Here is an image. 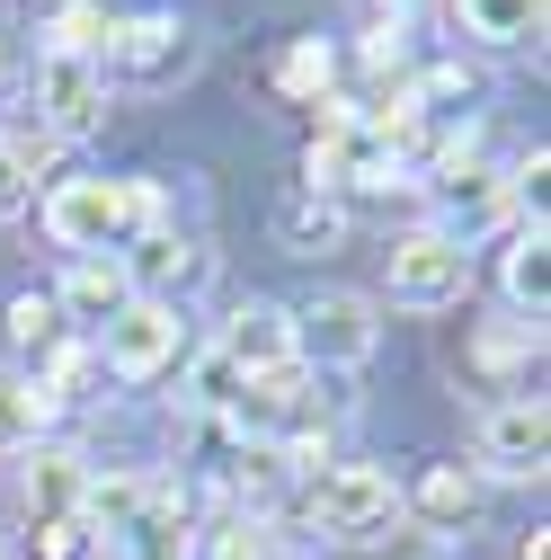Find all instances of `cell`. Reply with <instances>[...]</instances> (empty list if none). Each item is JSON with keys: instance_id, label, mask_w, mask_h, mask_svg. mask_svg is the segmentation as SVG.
Segmentation results:
<instances>
[{"instance_id": "1", "label": "cell", "mask_w": 551, "mask_h": 560, "mask_svg": "<svg viewBox=\"0 0 551 560\" xmlns=\"http://www.w3.org/2000/svg\"><path fill=\"white\" fill-rule=\"evenodd\" d=\"M161 214H169L161 178H62L45 196V232L62 249H81V258L125 249L133 232H161Z\"/></svg>"}, {"instance_id": "2", "label": "cell", "mask_w": 551, "mask_h": 560, "mask_svg": "<svg viewBox=\"0 0 551 560\" xmlns=\"http://www.w3.org/2000/svg\"><path fill=\"white\" fill-rule=\"evenodd\" d=\"M303 516H312L329 542H374V534L400 525V480H391L383 463H329V471L312 480Z\"/></svg>"}, {"instance_id": "3", "label": "cell", "mask_w": 551, "mask_h": 560, "mask_svg": "<svg viewBox=\"0 0 551 560\" xmlns=\"http://www.w3.org/2000/svg\"><path fill=\"white\" fill-rule=\"evenodd\" d=\"M383 347V320H374V294H356V285H329V294H312L303 312H294V365H365Z\"/></svg>"}, {"instance_id": "4", "label": "cell", "mask_w": 551, "mask_h": 560, "mask_svg": "<svg viewBox=\"0 0 551 560\" xmlns=\"http://www.w3.org/2000/svg\"><path fill=\"white\" fill-rule=\"evenodd\" d=\"M116 116L107 98V62H81V54H45L36 62V125L54 143H98Z\"/></svg>"}, {"instance_id": "5", "label": "cell", "mask_w": 551, "mask_h": 560, "mask_svg": "<svg viewBox=\"0 0 551 560\" xmlns=\"http://www.w3.org/2000/svg\"><path fill=\"white\" fill-rule=\"evenodd\" d=\"M178 357H187V320H178V303H143V294H133V303L98 329V365L125 374V383H152V374H169Z\"/></svg>"}, {"instance_id": "6", "label": "cell", "mask_w": 551, "mask_h": 560, "mask_svg": "<svg viewBox=\"0 0 551 560\" xmlns=\"http://www.w3.org/2000/svg\"><path fill=\"white\" fill-rule=\"evenodd\" d=\"M196 27L187 19H169V10H143V19H116V36H107V62L133 81V90H178L187 72H196Z\"/></svg>"}, {"instance_id": "7", "label": "cell", "mask_w": 551, "mask_h": 560, "mask_svg": "<svg viewBox=\"0 0 551 560\" xmlns=\"http://www.w3.org/2000/svg\"><path fill=\"white\" fill-rule=\"evenodd\" d=\"M462 294H471V249H454L445 232L391 241V303L400 312H454Z\"/></svg>"}, {"instance_id": "8", "label": "cell", "mask_w": 551, "mask_h": 560, "mask_svg": "<svg viewBox=\"0 0 551 560\" xmlns=\"http://www.w3.org/2000/svg\"><path fill=\"white\" fill-rule=\"evenodd\" d=\"M542 454H551L542 392H507L490 418H480V471L490 480H542Z\"/></svg>"}, {"instance_id": "9", "label": "cell", "mask_w": 551, "mask_h": 560, "mask_svg": "<svg viewBox=\"0 0 551 560\" xmlns=\"http://www.w3.org/2000/svg\"><path fill=\"white\" fill-rule=\"evenodd\" d=\"M436 214H445V223H427V232H445L454 249H471L480 232H499V223L516 214V178L462 161V170H445V178H436Z\"/></svg>"}, {"instance_id": "10", "label": "cell", "mask_w": 551, "mask_h": 560, "mask_svg": "<svg viewBox=\"0 0 551 560\" xmlns=\"http://www.w3.org/2000/svg\"><path fill=\"white\" fill-rule=\"evenodd\" d=\"M214 347L241 365V383H249V374H267V365H294V312H285V303H241V312L223 320V338H214Z\"/></svg>"}, {"instance_id": "11", "label": "cell", "mask_w": 551, "mask_h": 560, "mask_svg": "<svg viewBox=\"0 0 551 560\" xmlns=\"http://www.w3.org/2000/svg\"><path fill=\"white\" fill-rule=\"evenodd\" d=\"M125 303H133V276H125V258H116V249H107V258H81L72 276H62V294H54L62 329H107Z\"/></svg>"}, {"instance_id": "12", "label": "cell", "mask_w": 551, "mask_h": 560, "mask_svg": "<svg viewBox=\"0 0 551 560\" xmlns=\"http://www.w3.org/2000/svg\"><path fill=\"white\" fill-rule=\"evenodd\" d=\"M116 258H125V276H133V294H143V303H169V285H196V276H204V249H187L169 223L161 232H133Z\"/></svg>"}, {"instance_id": "13", "label": "cell", "mask_w": 551, "mask_h": 560, "mask_svg": "<svg viewBox=\"0 0 551 560\" xmlns=\"http://www.w3.org/2000/svg\"><path fill=\"white\" fill-rule=\"evenodd\" d=\"M90 454H72V445H36V463H27V516L36 525H54V516H81V499H90Z\"/></svg>"}, {"instance_id": "14", "label": "cell", "mask_w": 551, "mask_h": 560, "mask_svg": "<svg viewBox=\"0 0 551 560\" xmlns=\"http://www.w3.org/2000/svg\"><path fill=\"white\" fill-rule=\"evenodd\" d=\"M116 542H125V560H196V534H187V489H152L143 516H133Z\"/></svg>"}, {"instance_id": "15", "label": "cell", "mask_w": 551, "mask_h": 560, "mask_svg": "<svg viewBox=\"0 0 551 560\" xmlns=\"http://www.w3.org/2000/svg\"><path fill=\"white\" fill-rule=\"evenodd\" d=\"M507 303H516V320H542V303H551V232H542V214L516 223V241H507Z\"/></svg>"}, {"instance_id": "16", "label": "cell", "mask_w": 551, "mask_h": 560, "mask_svg": "<svg viewBox=\"0 0 551 560\" xmlns=\"http://www.w3.org/2000/svg\"><path fill=\"white\" fill-rule=\"evenodd\" d=\"M400 508H419L427 525H471V516H480V480H471L462 463H436V471H427L419 489H409Z\"/></svg>"}, {"instance_id": "17", "label": "cell", "mask_w": 551, "mask_h": 560, "mask_svg": "<svg viewBox=\"0 0 551 560\" xmlns=\"http://www.w3.org/2000/svg\"><path fill=\"white\" fill-rule=\"evenodd\" d=\"M454 19L480 45H525V36H542V0H454Z\"/></svg>"}, {"instance_id": "18", "label": "cell", "mask_w": 551, "mask_h": 560, "mask_svg": "<svg viewBox=\"0 0 551 560\" xmlns=\"http://www.w3.org/2000/svg\"><path fill=\"white\" fill-rule=\"evenodd\" d=\"M107 36H116V19L98 10V0H54L45 54H81V62H107Z\"/></svg>"}, {"instance_id": "19", "label": "cell", "mask_w": 551, "mask_h": 560, "mask_svg": "<svg viewBox=\"0 0 551 560\" xmlns=\"http://www.w3.org/2000/svg\"><path fill=\"white\" fill-rule=\"evenodd\" d=\"M276 241L285 249H338L348 241V214L329 196H294V205H276Z\"/></svg>"}, {"instance_id": "20", "label": "cell", "mask_w": 551, "mask_h": 560, "mask_svg": "<svg viewBox=\"0 0 551 560\" xmlns=\"http://www.w3.org/2000/svg\"><path fill=\"white\" fill-rule=\"evenodd\" d=\"M276 90H285V98H329L338 90V54L320 45V36H303V45H285V62H276Z\"/></svg>"}, {"instance_id": "21", "label": "cell", "mask_w": 551, "mask_h": 560, "mask_svg": "<svg viewBox=\"0 0 551 560\" xmlns=\"http://www.w3.org/2000/svg\"><path fill=\"white\" fill-rule=\"evenodd\" d=\"M471 90H480V81L462 72V62H427V72L409 81L400 98H409V116H462V107H471Z\"/></svg>"}, {"instance_id": "22", "label": "cell", "mask_w": 551, "mask_h": 560, "mask_svg": "<svg viewBox=\"0 0 551 560\" xmlns=\"http://www.w3.org/2000/svg\"><path fill=\"white\" fill-rule=\"evenodd\" d=\"M62 338H72V329H62L54 294H19V303H10V347H19V357H36V365H45Z\"/></svg>"}, {"instance_id": "23", "label": "cell", "mask_w": 551, "mask_h": 560, "mask_svg": "<svg viewBox=\"0 0 551 560\" xmlns=\"http://www.w3.org/2000/svg\"><path fill=\"white\" fill-rule=\"evenodd\" d=\"M196 560H276V542L258 516H223L214 534H196Z\"/></svg>"}, {"instance_id": "24", "label": "cell", "mask_w": 551, "mask_h": 560, "mask_svg": "<svg viewBox=\"0 0 551 560\" xmlns=\"http://www.w3.org/2000/svg\"><path fill=\"white\" fill-rule=\"evenodd\" d=\"M534 347H542V320H516V312H507V320L480 329V365H490V374H516Z\"/></svg>"}, {"instance_id": "25", "label": "cell", "mask_w": 551, "mask_h": 560, "mask_svg": "<svg viewBox=\"0 0 551 560\" xmlns=\"http://www.w3.org/2000/svg\"><path fill=\"white\" fill-rule=\"evenodd\" d=\"M36 428H45L36 392H27V383H0V463H10V454H27V445H36Z\"/></svg>"}, {"instance_id": "26", "label": "cell", "mask_w": 551, "mask_h": 560, "mask_svg": "<svg viewBox=\"0 0 551 560\" xmlns=\"http://www.w3.org/2000/svg\"><path fill=\"white\" fill-rule=\"evenodd\" d=\"M241 400V365L223 357V347H204L196 357V409H232Z\"/></svg>"}, {"instance_id": "27", "label": "cell", "mask_w": 551, "mask_h": 560, "mask_svg": "<svg viewBox=\"0 0 551 560\" xmlns=\"http://www.w3.org/2000/svg\"><path fill=\"white\" fill-rule=\"evenodd\" d=\"M36 560H90V525H81V516L36 525Z\"/></svg>"}, {"instance_id": "28", "label": "cell", "mask_w": 551, "mask_h": 560, "mask_svg": "<svg viewBox=\"0 0 551 560\" xmlns=\"http://www.w3.org/2000/svg\"><path fill=\"white\" fill-rule=\"evenodd\" d=\"M27 196H36V170H27L10 143H0V223H19V214H27Z\"/></svg>"}, {"instance_id": "29", "label": "cell", "mask_w": 551, "mask_h": 560, "mask_svg": "<svg viewBox=\"0 0 551 560\" xmlns=\"http://www.w3.org/2000/svg\"><path fill=\"white\" fill-rule=\"evenodd\" d=\"M400 62H409V36H400V19H383V27L365 36V72H383V81H391Z\"/></svg>"}, {"instance_id": "30", "label": "cell", "mask_w": 551, "mask_h": 560, "mask_svg": "<svg viewBox=\"0 0 551 560\" xmlns=\"http://www.w3.org/2000/svg\"><path fill=\"white\" fill-rule=\"evenodd\" d=\"M374 10H391V19H400V10H409V0H374Z\"/></svg>"}, {"instance_id": "31", "label": "cell", "mask_w": 551, "mask_h": 560, "mask_svg": "<svg viewBox=\"0 0 551 560\" xmlns=\"http://www.w3.org/2000/svg\"><path fill=\"white\" fill-rule=\"evenodd\" d=\"M0 81H10V54H0Z\"/></svg>"}, {"instance_id": "32", "label": "cell", "mask_w": 551, "mask_h": 560, "mask_svg": "<svg viewBox=\"0 0 551 560\" xmlns=\"http://www.w3.org/2000/svg\"><path fill=\"white\" fill-rule=\"evenodd\" d=\"M0 560H10V534H0Z\"/></svg>"}, {"instance_id": "33", "label": "cell", "mask_w": 551, "mask_h": 560, "mask_svg": "<svg viewBox=\"0 0 551 560\" xmlns=\"http://www.w3.org/2000/svg\"><path fill=\"white\" fill-rule=\"evenodd\" d=\"M45 10H54V0H45Z\"/></svg>"}]
</instances>
